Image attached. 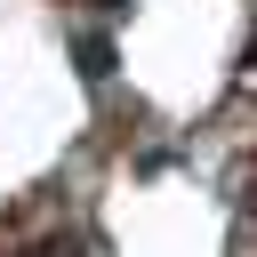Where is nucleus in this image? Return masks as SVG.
Returning a JSON list of instances; mask_svg holds the SVG:
<instances>
[{
    "label": "nucleus",
    "instance_id": "7ed1b4c3",
    "mask_svg": "<svg viewBox=\"0 0 257 257\" xmlns=\"http://www.w3.org/2000/svg\"><path fill=\"white\" fill-rule=\"evenodd\" d=\"M249 72H257V40H249Z\"/></svg>",
    "mask_w": 257,
    "mask_h": 257
},
{
    "label": "nucleus",
    "instance_id": "f257e3e1",
    "mask_svg": "<svg viewBox=\"0 0 257 257\" xmlns=\"http://www.w3.org/2000/svg\"><path fill=\"white\" fill-rule=\"evenodd\" d=\"M112 64H120L112 40H104V32H80V80H112Z\"/></svg>",
    "mask_w": 257,
    "mask_h": 257
},
{
    "label": "nucleus",
    "instance_id": "f03ea898",
    "mask_svg": "<svg viewBox=\"0 0 257 257\" xmlns=\"http://www.w3.org/2000/svg\"><path fill=\"white\" fill-rule=\"evenodd\" d=\"M96 8H112V16H120V8H128V0H96Z\"/></svg>",
    "mask_w": 257,
    "mask_h": 257
}]
</instances>
